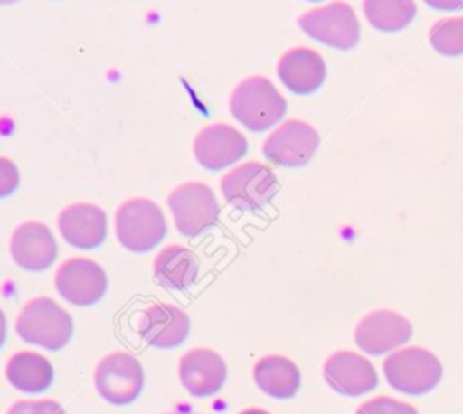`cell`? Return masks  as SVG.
Listing matches in <instances>:
<instances>
[{"instance_id": "cell-23", "label": "cell", "mask_w": 463, "mask_h": 414, "mask_svg": "<svg viewBox=\"0 0 463 414\" xmlns=\"http://www.w3.org/2000/svg\"><path fill=\"white\" fill-rule=\"evenodd\" d=\"M429 42L436 52L447 58L463 54V16L441 18L429 31Z\"/></svg>"}, {"instance_id": "cell-2", "label": "cell", "mask_w": 463, "mask_h": 414, "mask_svg": "<svg viewBox=\"0 0 463 414\" xmlns=\"http://www.w3.org/2000/svg\"><path fill=\"white\" fill-rule=\"evenodd\" d=\"M14 327L24 342L58 351L71 340L72 318L52 298L38 296L22 307Z\"/></svg>"}, {"instance_id": "cell-30", "label": "cell", "mask_w": 463, "mask_h": 414, "mask_svg": "<svg viewBox=\"0 0 463 414\" xmlns=\"http://www.w3.org/2000/svg\"><path fill=\"white\" fill-rule=\"evenodd\" d=\"M18 0H0V5H7V4H16Z\"/></svg>"}, {"instance_id": "cell-1", "label": "cell", "mask_w": 463, "mask_h": 414, "mask_svg": "<svg viewBox=\"0 0 463 414\" xmlns=\"http://www.w3.org/2000/svg\"><path fill=\"white\" fill-rule=\"evenodd\" d=\"M288 110L284 96L264 76L242 80L230 96L232 116L251 132H264L277 125Z\"/></svg>"}, {"instance_id": "cell-22", "label": "cell", "mask_w": 463, "mask_h": 414, "mask_svg": "<svg viewBox=\"0 0 463 414\" xmlns=\"http://www.w3.org/2000/svg\"><path fill=\"white\" fill-rule=\"evenodd\" d=\"M367 22L382 33L405 29L416 16L414 0H364Z\"/></svg>"}, {"instance_id": "cell-19", "label": "cell", "mask_w": 463, "mask_h": 414, "mask_svg": "<svg viewBox=\"0 0 463 414\" xmlns=\"http://www.w3.org/2000/svg\"><path fill=\"white\" fill-rule=\"evenodd\" d=\"M253 380L264 394L275 400H289L300 387V371L289 358L268 354L255 363Z\"/></svg>"}, {"instance_id": "cell-18", "label": "cell", "mask_w": 463, "mask_h": 414, "mask_svg": "<svg viewBox=\"0 0 463 414\" xmlns=\"http://www.w3.org/2000/svg\"><path fill=\"white\" fill-rule=\"evenodd\" d=\"M277 74L288 90L306 96L322 87L326 80V63L317 51L295 47L280 56Z\"/></svg>"}, {"instance_id": "cell-20", "label": "cell", "mask_w": 463, "mask_h": 414, "mask_svg": "<svg viewBox=\"0 0 463 414\" xmlns=\"http://www.w3.org/2000/svg\"><path fill=\"white\" fill-rule=\"evenodd\" d=\"M197 273L199 260L195 253L184 246H166L154 260V277L166 289H188L195 282Z\"/></svg>"}, {"instance_id": "cell-12", "label": "cell", "mask_w": 463, "mask_h": 414, "mask_svg": "<svg viewBox=\"0 0 463 414\" xmlns=\"http://www.w3.org/2000/svg\"><path fill=\"white\" fill-rule=\"evenodd\" d=\"M248 152L246 137L232 125L213 123L204 127L194 139L195 161L212 172L224 170Z\"/></svg>"}, {"instance_id": "cell-3", "label": "cell", "mask_w": 463, "mask_h": 414, "mask_svg": "<svg viewBox=\"0 0 463 414\" xmlns=\"http://www.w3.org/2000/svg\"><path fill=\"white\" fill-rule=\"evenodd\" d=\"M383 374L394 390L420 396L430 392L441 381L443 367L434 353L412 345L387 356L383 362Z\"/></svg>"}, {"instance_id": "cell-29", "label": "cell", "mask_w": 463, "mask_h": 414, "mask_svg": "<svg viewBox=\"0 0 463 414\" xmlns=\"http://www.w3.org/2000/svg\"><path fill=\"white\" fill-rule=\"evenodd\" d=\"M241 414H269L268 410H262V409H246L242 410Z\"/></svg>"}, {"instance_id": "cell-31", "label": "cell", "mask_w": 463, "mask_h": 414, "mask_svg": "<svg viewBox=\"0 0 463 414\" xmlns=\"http://www.w3.org/2000/svg\"><path fill=\"white\" fill-rule=\"evenodd\" d=\"M168 414H194V412H181V410H177V412H168Z\"/></svg>"}, {"instance_id": "cell-4", "label": "cell", "mask_w": 463, "mask_h": 414, "mask_svg": "<svg viewBox=\"0 0 463 414\" xmlns=\"http://www.w3.org/2000/svg\"><path fill=\"white\" fill-rule=\"evenodd\" d=\"M166 231V219L161 208L150 199H128L116 212V235L128 251H150L165 239Z\"/></svg>"}, {"instance_id": "cell-7", "label": "cell", "mask_w": 463, "mask_h": 414, "mask_svg": "<svg viewBox=\"0 0 463 414\" xmlns=\"http://www.w3.org/2000/svg\"><path fill=\"white\" fill-rule=\"evenodd\" d=\"M175 228L184 237H197L217 224L219 202L210 186L203 183H183L168 195Z\"/></svg>"}, {"instance_id": "cell-15", "label": "cell", "mask_w": 463, "mask_h": 414, "mask_svg": "<svg viewBox=\"0 0 463 414\" xmlns=\"http://www.w3.org/2000/svg\"><path fill=\"white\" fill-rule=\"evenodd\" d=\"M179 380L192 396H212L219 392L226 381V363L212 349H192L179 360Z\"/></svg>"}, {"instance_id": "cell-28", "label": "cell", "mask_w": 463, "mask_h": 414, "mask_svg": "<svg viewBox=\"0 0 463 414\" xmlns=\"http://www.w3.org/2000/svg\"><path fill=\"white\" fill-rule=\"evenodd\" d=\"M5 336H7V320H5V315L0 309V347L5 342Z\"/></svg>"}, {"instance_id": "cell-25", "label": "cell", "mask_w": 463, "mask_h": 414, "mask_svg": "<svg viewBox=\"0 0 463 414\" xmlns=\"http://www.w3.org/2000/svg\"><path fill=\"white\" fill-rule=\"evenodd\" d=\"M7 414H65L54 400H22L9 407Z\"/></svg>"}, {"instance_id": "cell-5", "label": "cell", "mask_w": 463, "mask_h": 414, "mask_svg": "<svg viewBox=\"0 0 463 414\" xmlns=\"http://www.w3.org/2000/svg\"><path fill=\"white\" fill-rule=\"evenodd\" d=\"M221 190L226 202L233 208L257 212L277 195L279 179L266 165L250 161L230 170L221 181Z\"/></svg>"}, {"instance_id": "cell-27", "label": "cell", "mask_w": 463, "mask_h": 414, "mask_svg": "<svg viewBox=\"0 0 463 414\" xmlns=\"http://www.w3.org/2000/svg\"><path fill=\"white\" fill-rule=\"evenodd\" d=\"M429 7L438 11H459L463 9V0H423Z\"/></svg>"}, {"instance_id": "cell-32", "label": "cell", "mask_w": 463, "mask_h": 414, "mask_svg": "<svg viewBox=\"0 0 463 414\" xmlns=\"http://www.w3.org/2000/svg\"><path fill=\"white\" fill-rule=\"evenodd\" d=\"M306 2H322V0H306Z\"/></svg>"}, {"instance_id": "cell-24", "label": "cell", "mask_w": 463, "mask_h": 414, "mask_svg": "<svg viewBox=\"0 0 463 414\" xmlns=\"http://www.w3.org/2000/svg\"><path fill=\"white\" fill-rule=\"evenodd\" d=\"M356 414H418L416 407L389 398V396H378L373 400H367L356 409Z\"/></svg>"}, {"instance_id": "cell-9", "label": "cell", "mask_w": 463, "mask_h": 414, "mask_svg": "<svg viewBox=\"0 0 463 414\" xmlns=\"http://www.w3.org/2000/svg\"><path fill=\"white\" fill-rule=\"evenodd\" d=\"M320 145V136L306 121L289 119L273 130L264 141V157L277 166L298 168L307 165Z\"/></svg>"}, {"instance_id": "cell-10", "label": "cell", "mask_w": 463, "mask_h": 414, "mask_svg": "<svg viewBox=\"0 0 463 414\" xmlns=\"http://www.w3.org/2000/svg\"><path fill=\"white\" fill-rule=\"evenodd\" d=\"M412 324L392 309H376L354 327V343L371 356H382L409 342Z\"/></svg>"}, {"instance_id": "cell-13", "label": "cell", "mask_w": 463, "mask_h": 414, "mask_svg": "<svg viewBox=\"0 0 463 414\" xmlns=\"http://www.w3.org/2000/svg\"><path fill=\"white\" fill-rule=\"evenodd\" d=\"M324 378L335 392L349 398L371 392L378 385L374 365L353 351L333 353L324 363Z\"/></svg>"}, {"instance_id": "cell-21", "label": "cell", "mask_w": 463, "mask_h": 414, "mask_svg": "<svg viewBox=\"0 0 463 414\" xmlns=\"http://www.w3.org/2000/svg\"><path fill=\"white\" fill-rule=\"evenodd\" d=\"M52 376L54 372L51 362L43 354L33 351H22L13 354L5 365L7 381L14 389L29 394L49 389V385L52 383Z\"/></svg>"}, {"instance_id": "cell-6", "label": "cell", "mask_w": 463, "mask_h": 414, "mask_svg": "<svg viewBox=\"0 0 463 414\" xmlns=\"http://www.w3.org/2000/svg\"><path fill=\"white\" fill-rule=\"evenodd\" d=\"M298 27L309 38L340 51H349L360 42V22L345 2H331L304 13L298 18Z\"/></svg>"}, {"instance_id": "cell-11", "label": "cell", "mask_w": 463, "mask_h": 414, "mask_svg": "<svg viewBox=\"0 0 463 414\" xmlns=\"http://www.w3.org/2000/svg\"><path fill=\"white\" fill-rule=\"evenodd\" d=\"M56 291L74 306H92L103 298L107 291L105 269L83 257L65 260L54 277Z\"/></svg>"}, {"instance_id": "cell-26", "label": "cell", "mask_w": 463, "mask_h": 414, "mask_svg": "<svg viewBox=\"0 0 463 414\" xmlns=\"http://www.w3.org/2000/svg\"><path fill=\"white\" fill-rule=\"evenodd\" d=\"M18 186H20L18 166L7 157H0V199L14 193Z\"/></svg>"}, {"instance_id": "cell-14", "label": "cell", "mask_w": 463, "mask_h": 414, "mask_svg": "<svg viewBox=\"0 0 463 414\" xmlns=\"http://www.w3.org/2000/svg\"><path fill=\"white\" fill-rule=\"evenodd\" d=\"M9 251L16 266L27 271H43L51 268L58 255V244L43 222L29 221L14 228Z\"/></svg>"}, {"instance_id": "cell-17", "label": "cell", "mask_w": 463, "mask_h": 414, "mask_svg": "<svg viewBox=\"0 0 463 414\" xmlns=\"http://www.w3.org/2000/svg\"><path fill=\"white\" fill-rule=\"evenodd\" d=\"M137 331L148 345L170 349L186 340L190 333V318L174 304H152L143 311Z\"/></svg>"}, {"instance_id": "cell-16", "label": "cell", "mask_w": 463, "mask_h": 414, "mask_svg": "<svg viewBox=\"0 0 463 414\" xmlns=\"http://www.w3.org/2000/svg\"><path fill=\"white\" fill-rule=\"evenodd\" d=\"M58 228L67 244L94 249L107 237V213L90 202H74L58 215Z\"/></svg>"}, {"instance_id": "cell-8", "label": "cell", "mask_w": 463, "mask_h": 414, "mask_svg": "<svg viewBox=\"0 0 463 414\" xmlns=\"http://www.w3.org/2000/svg\"><path fill=\"white\" fill-rule=\"evenodd\" d=\"M143 380L137 358L123 351L103 356L94 371L96 390L112 405L132 403L143 389Z\"/></svg>"}]
</instances>
